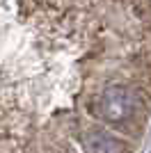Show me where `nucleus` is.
<instances>
[{
    "label": "nucleus",
    "instance_id": "f03ea898",
    "mask_svg": "<svg viewBox=\"0 0 151 153\" xmlns=\"http://www.w3.org/2000/svg\"><path fill=\"white\" fill-rule=\"evenodd\" d=\"M85 149L87 153H121L119 142L103 130H89L85 135Z\"/></svg>",
    "mask_w": 151,
    "mask_h": 153
},
{
    "label": "nucleus",
    "instance_id": "f257e3e1",
    "mask_svg": "<svg viewBox=\"0 0 151 153\" xmlns=\"http://www.w3.org/2000/svg\"><path fill=\"white\" fill-rule=\"evenodd\" d=\"M140 101L135 91L131 87H121V85H114V87H108V89L101 91L99 103H96V110L99 114L110 123H124L126 119H131L138 110Z\"/></svg>",
    "mask_w": 151,
    "mask_h": 153
}]
</instances>
